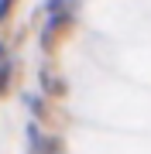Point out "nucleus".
<instances>
[{"instance_id": "f03ea898", "label": "nucleus", "mask_w": 151, "mask_h": 154, "mask_svg": "<svg viewBox=\"0 0 151 154\" xmlns=\"http://www.w3.org/2000/svg\"><path fill=\"white\" fill-rule=\"evenodd\" d=\"M7 7H11V0H0V21H4V14H7Z\"/></svg>"}, {"instance_id": "f257e3e1", "label": "nucleus", "mask_w": 151, "mask_h": 154, "mask_svg": "<svg viewBox=\"0 0 151 154\" xmlns=\"http://www.w3.org/2000/svg\"><path fill=\"white\" fill-rule=\"evenodd\" d=\"M48 11H52V21L62 24V17L76 14V0H48Z\"/></svg>"}, {"instance_id": "7ed1b4c3", "label": "nucleus", "mask_w": 151, "mask_h": 154, "mask_svg": "<svg viewBox=\"0 0 151 154\" xmlns=\"http://www.w3.org/2000/svg\"><path fill=\"white\" fill-rule=\"evenodd\" d=\"M0 55H4V41H0Z\"/></svg>"}]
</instances>
